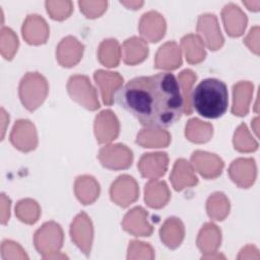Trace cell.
<instances>
[{"instance_id":"cell-1","label":"cell","mask_w":260,"mask_h":260,"mask_svg":"<svg viewBox=\"0 0 260 260\" xmlns=\"http://www.w3.org/2000/svg\"><path fill=\"white\" fill-rule=\"evenodd\" d=\"M115 98L121 108L148 128H168L184 112L181 87L171 72L135 77L121 86Z\"/></svg>"},{"instance_id":"cell-17","label":"cell","mask_w":260,"mask_h":260,"mask_svg":"<svg viewBox=\"0 0 260 260\" xmlns=\"http://www.w3.org/2000/svg\"><path fill=\"white\" fill-rule=\"evenodd\" d=\"M182 46L185 51L186 59L189 63H198L202 60H204L206 53L204 50H195V49H203L202 40L194 35H188L185 36L182 39Z\"/></svg>"},{"instance_id":"cell-4","label":"cell","mask_w":260,"mask_h":260,"mask_svg":"<svg viewBox=\"0 0 260 260\" xmlns=\"http://www.w3.org/2000/svg\"><path fill=\"white\" fill-rule=\"evenodd\" d=\"M68 92L72 100L76 101L83 107H85L88 110H96L100 108L99 101L96 99V93L94 88L91 86L89 80L87 77H85L83 82V90H81V87L78 83L76 75L71 76L68 81Z\"/></svg>"},{"instance_id":"cell-18","label":"cell","mask_w":260,"mask_h":260,"mask_svg":"<svg viewBox=\"0 0 260 260\" xmlns=\"http://www.w3.org/2000/svg\"><path fill=\"white\" fill-rule=\"evenodd\" d=\"M197 76L196 74L190 70L186 69L182 71L179 75V84L181 87V92L184 101V113L186 115L192 114V107H191V93H192V85L195 82Z\"/></svg>"},{"instance_id":"cell-7","label":"cell","mask_w":260,"mask_h":260,"mask_svg":"<svg viewBox=\"0 0 260 260\" xmlns=\"http://www.w3.org/2000/svg\"><path fill=\"white\" fill-rule=\"evenodd\" d=\"M139 29L140 34L144 38L148 39L152 43H155L165 36L166 22L159 13L150 11L143 14L140 20Z\"/></svg>"},{"instance_id":"cell-20","label":"cell","mask_w":260,"mask_h":260,"mask_svg":"<svg viewBox=\"0 0 260 260\" xmlns=\"http://www.w3.org/2000/svg\"><path fill=\"white\" fill-rule=\"evenodd\" d=\"M209 124H206V123H202L200 120L198 119H192L189 121L188 125L189 127L195 129V128H199L200 130L204 129L205 127H207ZM212 135V129H209V130H204V131H197V133H195L192 137L189 138L190 141L192 142H206L210 139V136Z\"/></svg>"},{"instance_id":"cell-15","label":"cell","mask_w":260,"mask_h":260,"mask_svg":"<svg viewBox=\"0 0 260 260\" xmlns=\"http://www.w3.org/2000/svg\"><path fill=\"white\" fill-rule=\"evenodd\" d=\"M144 42L141 39H138L136 37H133L131 39L126 40L124 43V61L126 64H136L145 59L148 53L147 45L144 47L138 49L140 46H142Z\"/></svg>"},{"instance_id":"cell-14","label":"cell","mask_w":260,"mask_h":260,"mask_svg":"<svg viewBox=\"0 0 260 260\" xmlns=\"http://www.w3.org/2000/svg\"><path fill=\"white\" fill-rule=\"evenodd\" d=\"M253 92V84L240 82L234 85V103L232 113L237 116H245L249 110V102Z\"/></svg>"},{"instance_id":"cell-2","label":"cell","mask_w":260,"mask_h":260,"mask_svg":"<svg viewBox=\"0 0 260 260\" xmlns=\"http://www.w3.org/2000/svg\"><path fill=\"white\" fill-rule=\"evenodd\" d=\"M229 92L226 84L216 78L200 81L191 93V107L207 119H217L228 111Z\"/></svg>"},{"instance_id":"cell-9","label":"cell","mask_w":260,"mask_h":260,"mask_svg":"<svg viewBox=\"0 0 260 260\" xmlns=\"http://www.w3.org/2000/svg\"><path fill=\"white\" fill-rule=\"evenodd\" d=\"M222 20L225 30L231 37L241 36L247 24L246 14L233 3H230L223 7Z\"/></svg>"},{"instance_id":"cell-6","label":"cell","mask_w":260,"mask_h":260,"mask_svg":"<svg viewBox=\"0 0 260 260\" xmlns=\"http://www.w3.org/2000/svg\"><path fill=\"white\" fill-rule=\"evenodd\" d=\"M95 83L99 84L102 92V98L104 104L111 106L114 101L115 90L121 87L123 82V77H121L117 72H109L104 70H98L94 72Z\"/></svg>"},{"instance_id":"cell-8","label":"cell","mask_w":260,"mask_h":260,"mask_svg":"<svg viewBox=\"0 0 260 260\" xmlns=\"http://www.w3.org/2000/svg\"><path fill=\"white\" fill-rule=\"evenodd\" d=\"M128 148L123 144H116V145H109L100 150L99 158L102 165L105 168L119 170V169H127L131 166L132 156H118L115 154H121Z\"/></svg>"},{"instance_id":"cell-11","label":"cell","mask_w":260,"mask_h":260,"mask_svg":"<svg viewBox=\"0 0 260 260\" xmlns=\"http://www.w3.org/2000/svg\"><path fill=\"white\" fill-rule=\"evenodd\" d=\"M182 64L181 53L175 42H169L161 46L156 54L155 67L162 69H176Z\"/></svg>"},{"instance_id":"cell-16","label":"cell","mask_w":260,"mask_h":260,"mask_svg":"<svg viewBox=\"0 0 260 260\" xmlns=\"http://www.w3.org/2000/svg\"><path fill=\"white\" fill-rule=\"evenodd\" d=\"M171 140V136L166 131L158 129H144L137 136L136 142L142 147H166Z\"/></svg>"},{"instance_id":"cell-12","label":"cell","mask_w":260,"mask_h":260,"mask_svg":"<svg viewBox=\"0 0 260 260\" xmlns=\"http://www.w3.org/2000/svg\"><path fill=\"white\" fill-rule=\"evenodd\" d=\"M171 180L173 182L174 188L177 191L184 189L186 186H193L197 184V177L193 174V170L187 160L180 158L177 159Z\"/></svg>"},{"instance_id":"cell-19","label":"cell","mask_w":260,"mask_h":260,"mask_svg":"<svg viewBox=\"0 0 260 260\" xmlns=\"http://www.w3.org/2000/svg\"><path fill=\"white\" fill-rule=\"evenodd\" d=\"M120 50L116 40L104 41L99 49V59L102 64L108 67H115L119 63Z\"/></svg>"},{"instance_id":"cell-10","label":"cell","mask_w":260,"mask_h":260,"mask_svg":"<svg viewBox=\"0 0 260 260\" xmlns=\"http://www.w3.org/2000/svg\"><path fill=\"white\" fill-rule=\"evenodd\" d=\"M155 153H145L140 158L138 168L143 177L153 178L162 176L168 168V155L165 152H159V155L154 162Z\"/></svg>"},{"instance_id":"cell-13","label":"cell","mask_w":260,"mask_h":260,"mask_svg":"<svg viewBox=\"0 0 260 260\" xmlns=\"http://www.w3.org/2000/svg\"><path fill=\"white\" fill-rule=\"evenodd\" d=\"M205 160L207 164L203 162V160L197 155L196 152H193L191 159L198 170V172L205 178H215L221 174V170L223 168V161L213 153L204 152Z\"/></svg>"},{"instance_id":"cell-21","label":"cell","mask_w":260,"mask_h":260,"mask_svg":"<svg viewBox=\"0 0 260 260\" xmlns=\"http://www.w3.org/2000/svg\"><path fill=\"white\" fill-rule=\"evenodd\" d=\"M122 4L124 5H127L128 7H132V9H138L142 4L143 2H121Z\"/></svg>"},{"instance_id":"cell-3","label":"cell","mask_w":260,"mask_h":260,"mask_svg":"<svg viewBox=\"0 0 260 260\" xmlns=\"http://www.w3.org/2000/svg\"><path fill=\"white\" fill-rule=\"evenodd\" d=\"M46 84V79L37 72L27 73L22 78L19 85V95L22 104L27 110L34 111L44 102L48 92V87L42 89L38 88Z\"/></svg>"},{"instance_id":"cell-5","label":"cell","mask_w":260,"mask_h":260,"mask_svg":"<svg viewBox=\"0 0 260 260\" xmlns=\"http://www.w3.org/2000/svg\"><path fill=\"white\" fill-rule=\"evenodd\" d=\"M197 30L204 38V42L210 50L215 51L222 46L223 38L214 14L200 15Z\"/></svg>"}]
</instances>
